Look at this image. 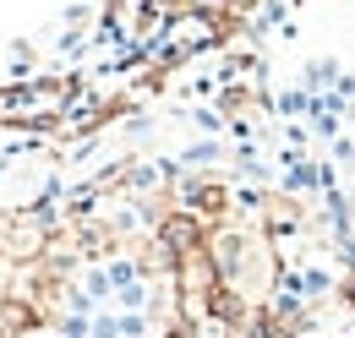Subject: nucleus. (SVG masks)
Wrapping results in <instances>:
<instances>
[{
	"mask_svg": "<svg viewBox=\"0 0 355 338\" xmlns=\"http://www.w3.org/2000/svg\"><path fill=\"white\" fill-rule=\"evenodd\" d=\"M191 235H197V229H191L186 218H175V224H164V240H170V246H186Z\"/></svg>",
	"mask_w": 355,
	"mask_h": 338,
	"instance_id": "1",
	"label": "nucleus"
}]
</instances>
